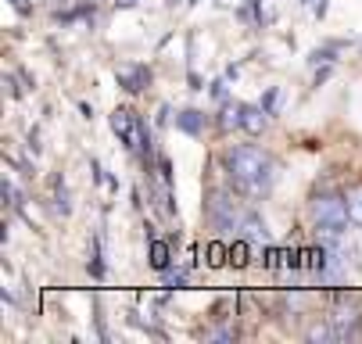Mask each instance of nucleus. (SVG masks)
Listing matches in <instances>:
<instances>
[{
  "instance_id": "obj_1",
  "label": "nucleus",
  "mask_w": 362,
  "mask_h": 344,
  "mask_svg": "<svg viewBox=\"0 0 362 344\" xmlns=\"http://www.w3.org/2000/svg\"><path fill=\"white\" fill-rule=\"evenodd\" d=\"M226 172L233 186L247 198H266L273 186V158L258 147H233L226 155Z\"/></svg>"
},
{
  "instance_id": "obj_2",
  "label": "nucleus",
  "mask_w": 362,
  "mask_h": 344,
  "mask_svg": "<svg viewBox=\"0 0 362 344\" xmlns=\"http://www.w3.org/2000/svg\"><path fill=\"white\" fill-rule=\"evenodd\" d=\"M112 129H115V136L129 147V151H140V155L151 151L147 126H144V119H140L136 112H129V108H115V112H112Z\"/></svg>"
},
{
  "instance_id": "obj_3",
  "label": "nucleus",
  "mask_w": 362,
  "mask_h": 344,
  "mask_svg": "<svg viewBox=\"0 0 362 344\" xmlns=\"http://www.w3.org/2000/svg\"><path fill=\"white\" fill-rule=\"evenodd\" d=\"M244 215L247 212H240V205H237V198L230 190H212L209 194V223L216 230H240Z\"/></svg>"
},
{
  "instance_id": "obj_4",
  "label": "nucleus",
  "mask_w": 362,
  "mask_h": 344,
  "mask_svg": "<svg viewBox=\"0 0 362 344\" xmlns=\"http://www.w3.org/2000/svg\"><path fill=\"white\" fill-rule=\"evenodd\" d=\"M313 219H316V226H344L351 219L348 198H344V194H334V190L316 194V198H313Z\"/></svg>"
},
{
  "instance_id": "obj_5",
  "label": "nucleus",
  "mask_w": 362,
  "mask_h": 344,
  "mask_svg": "<svg viewBox=\"0 0 362 344\" xmlns=\"http://www.w3.org/2000/svg\"><path fill=\"white\" fill-rule=\"evenodd\" d=\"M266 115H269V112H266L262 105H240V129H244L247 136H262L266 126H269Z\"/></svg>"
},
{
  "instance_id": "obj_6",
  "label": "nucleus",
  "mask_w": 362,
  "mask_h": 344,
  "mask_svg": "<svg viewBox=\"0 0 362 344\" xmlns=\"http://www.w3.org/2000/svg\"><path fill=\"white\" fill-rule=\"evenodd\" d=\"M240 237H244L247 244H262V248H269V240H273L266 219H262V215H255V212L244 215V223H240Z\"/></svg>"
},
{
  "instance_id": "obj_7",
  "label": "nucleus",
  "mask_w": 362,
  "mask_h": 344,
  "mask_svg": "<svg viewBox=\"0 0 362 344\" xmlns=\"http://www.w3.org/2000/svg\"><path fill=\"white\" fill-rule=\"evenodd\" d=\"M119 86L126 90V93H140L147 83H151V69L147 65H126V69H119Z\"/></svg>"
},
{
  "instance_id": "obj_8",
  "label": "nucleus",
  "mask_w": 362,
  "mask_h": 344,
  "mask_svg": "<svg viewBox=\"0 0 362 344\" xmlns=\"http://www.w3.org/2000/svg\"><path fill=\"white\" fill-rule=\"evenodd\" d=\"M173 262V248H169V240H151V269H158L165 273Z\"/></svg>"
},
{
  "instance_id": "obj_9",
  "label": "nucleus",
  "mask_w": 362,
  "mask_h": 344,
  "mask_svg": "<svg viewBox=\"0 0 362 344\" xmlns=\"http://www.w3.org/2000/svg\"><path fill=\"white\" fill-rule=\"evenodd\" d=\"M330 323H334V330H337V340L358 337V316H355V312H337Z\"/></svg>"
},
{
  "instance_id": "obj_10",
  "label": "nucleus",
  "mask_w": 362,
  "mask_h": 344,
  "mask_svg": "<svg viewBox=\"0 0 362 344\" xmlns=\"http://www.w3.org/2000/svg\"><path fill=\"white\" fill-rule=\"evenodd\" d=\"M176 126H180L183 133L197 136V133L204 129V115H201V112H194V108H187V112H180V115H176Z\"/></svg>"
},
{
  "instance_id": "obj_11",
  "label": "nucleus",
  "mask_w": 362,
  "mask_h": 344,
  "mask_svg": "<svg viewBox=\"0 0 362 344\" xmlns=\"http://www.w3.org/2000/svg\"><path fill=\"white\" fill-rule=\"evenodd\" d=\"M305 340H313V344H327V340H337V330H334V323H320V326H308Z\"/></svg>"
},
{
  "instance_id": "obj_12",
  "label": "nucleus",
  "mask_w": 362,
  "mask_h": 344,
  "mask_svg": "<svg viewBox=\"0 0 362 344\" xmlns=\"http://www.w3.org/2000/svg\"><path fill=\"white\" fill-rule=\"evenodd\" d=\"M219 129H223V133H230V129H240V105H223Z\"/></svg>"
},
{
  "instance_id": "obj_13",
  "label": "nucleus",
  "mask_w": 362,
  "mask_h": 344,
  "mask_svg": "<svg viewBox=\"0 0 362 344\" xmlns=\"http://www.w3.org/2000/svg\"><path fill=\"white\" fill-rule=\"evenodd\" d=\"M344 198H348V212H351V223H358V226H362V186H351V190L344 194Z\"/></svg>"
},
{
  "instance_id": "obj_14",
  "label": "nucleus",
  "mask_w": 362,
  "mask_h": 344,
  "mask_svg": "<svg viewBox=\"0 0 362 344\" xmlns=\"http://www.w3.org/2000/svg\"><path fill=\"white\" fill-rule=\"evenodd\" d=\"M0 190H4V198H8V205H11V208H18V205H22V194H18V186H15L11 179H4V186H0Z\"/></svg>"
},
{
  "instance_id": "obj_15",
  "label": "nucleus",
  "mask_w": 362,
  "mask_h": 344,
  "mask_svg": "<svg viewBox=\"0 0 362 344\" xmlns=\"http://www.w3.org/2000/svg\"><path fill=\"white\" fill-rule=\"evenodd\" d=\"M226 255H230L226 244H212V248H209V262H212V266H223V262H226Z\"/></svg>"
},
{
  "instance_id": "obj_16",
  "label": "nucleus",
  "mask_w": 362,
  "mask_h": 344,
  "mask_svg": "<svg viewBox=\"0 0 362 344\" xmlns=\"http://www.w3.org/2000/svg\"><path fill=\"white\" fill-rule=\"evenodd\" d=\"M54 198H58V212H62V215H69V212H72V205H69V190H65V183H58Z\"/></svg>"
},
{
  "instance_id": "obj_17",
  "label": "nucleus",
  "mask_w": 362,
  "mask_h": 344,
  "mask_svg": "<svg viewBox=\"0 0 362 344\" xmlns=\"http://www.w3.org/2000/svg\"><path fill=\"white\" fill-rule=\"evenodd\" d=\"M230 259H233L237 266H244V262H247V240H244V237H240L237 248H230Z\"/></svg>"
},
{
  "instance_id": "obj_18",
  "label": "nucleus",
  "mask_w": 362,
  "mask_h": 344,
  "mask_svg": "<svg viewBox=\"0 0 362 344\" xmlns=\"http://www.w3.org/2000/svg\"><path fill=\"white\" fill-rule=\"evenodd\" d=\"M237 333L233 330H226V326H219V330H209V333H204V340H233Z\"/></svg>"
},
{
  "instance_id": "obj_19",
  "label": "nucleus",
  "mask_w": 362,
  "mask_h": 344,
  "mask_svg": "<svg viewBox=\"0 0 362 344\" xmlns=\"http://www.w3.org/2000/svg\"><path fill=\"white\" fill-rule=\"evenodd\" d=\"M165 287H187V276H183V273H169V269H165Z\"/></svg>"
},
{
  "instance_id": "obj_20",
  "label": "nucleus",
  "mask_w": 362,
  "mask_h": 344,
  "mask_svg": "<svg viewBox=\"0 0 362 344\" xmlns=\"http://www.w3.org/2000/svg\"><path fill=\"white\" fill-rule=\"evenodd\" d=\"M8 4H11L18 15H29V11H33V4H29V0H8Z\"/></svg>"
},
{
  "instance_id": "obj_21",
  "label": "nucleus",
  "mask_w": 362,
  "mask_h": 344,
  "mask_svg": "<svg viewBox=\"0 0 362 344\" xmlns=\"http://www.w3.org/2000/svg\"><path fill=\"white\" fill-rule=\"evenodd\" d=\"M136 4V0H119V8H133Z\"/></svg>"
},
{
  "instance_id": "obj_22",
  "label": "nucleus",
  "mask_w": 362,
  "mask_h": 344,
  "mask_svg": "<svg viewBox=\"0 0 362 344\" xmlns=\"http://www.w3.org/2000/svg\"><path fill=\"white\" fill-rule=\"evenodd\" d=\"M58 4H69V0H58Z\"/></svg>"
}]
</instances>
